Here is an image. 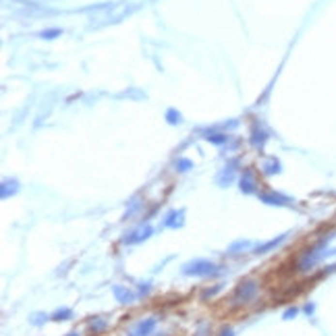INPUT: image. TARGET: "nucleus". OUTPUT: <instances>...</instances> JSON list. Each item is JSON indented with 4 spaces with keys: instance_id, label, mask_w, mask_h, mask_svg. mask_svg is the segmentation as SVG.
<instances>
[{
    "instance_id": "nucleus-1",
    "label": "nucleus",
    "mask_w": 336,
    "mask_h": 336,
    "mask_svg": "<svg viewBox=\"0 0 336 336\" xmlns=\"http://www.w3.org/2000/svg\"><path fill=\"white\" fill-rule=\"evenodd\" d=\"M212 264H208V261H197V264H193V266H189L185 272L187 274H208V272H212Z\"/></svg>"
},
{
    "instance_id": "nucleus-2",
    "label": "nucleus",
    "mask_w": 336,
    "mask_h": 336,
    "mask_svg": "<svg viewBox=\"0 0 336 336\" xmlns=\"http://www.w3.org/2000/svg\"><path fill=\"white\" fill-rule=\"evenodd\" d=\"M253 293H255V284L253 282H245L243 287H239V290H237V295L243 297V299H249Z\"/></svg>"
},
{
    "instance_id": "nucleus-3",
    "label": "nucleus",
    "mask_w": 336,
    "mask_h": 336,
    "mask_svg": "<svg viewBox=\"0 0 336 336\" xmlns=\"http://www.w3.org/2000/svg\"><path fill=\"white\" fill-rule=\"evenodd\" d=\"M154 320H148V322L145 324H141L139 328H137V332H135V336H148V332L152 330V328H154Z\"/></svg>"
}]
</instances>
